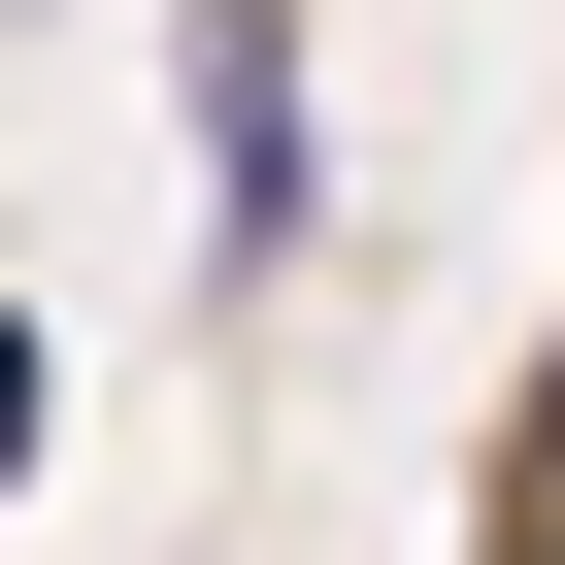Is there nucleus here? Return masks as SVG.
<instances>
[{"instance_id": "obj_2", "label": "nucleus", "mask_w": 565, "mask_h": 565, "mask_svg": "<svg viewBox=\"0 0 565 565\" xmlns=\"http://www.w3.org/2000/svg\"><path fill=\"white\" fill-rule=\"evenodd\" d=\"M34 433H67V366H34V333H0V499H34Z\"/></svg>"}, {"instance_id": "obj_1", "label": "nucleus", "mask_w": 565, "mask_h": 565, "mask_svg": "<svg viewBox=\"0 0 565 565\" xmlns=\"http://www.w3.org/2000/svg\"><path fill=\"white\" fill-rule=\"evenodd\" d=\"M167 134H200V233H233V266H300V200H333V134H300V0H200V34H167Z\"/></svg>"}]
</instances>
